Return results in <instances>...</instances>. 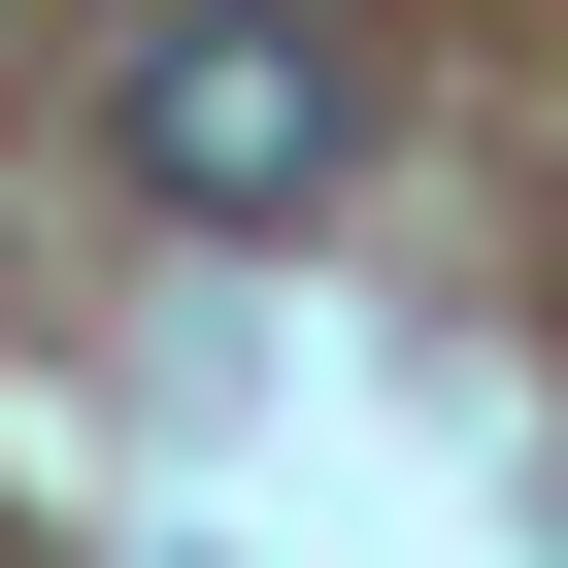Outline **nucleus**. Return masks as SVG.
Masks as SVG:
<instances>
[{"label":"nucleus","mask_w":568,"mask_h":568,"mask_svg":"<svg viewBox=\"0 0 568 568\" xmlns=\"http://www.w3.org/2000/svg\"><path fill=\"white\" fill-rule=\"evenodd\" d=\"M101 134H134V201H201V234H302V201H368V68L302 34V0H168V34L101 68Z\"/></svg>","instance_id":"f257e3e1"}]
</instances>
